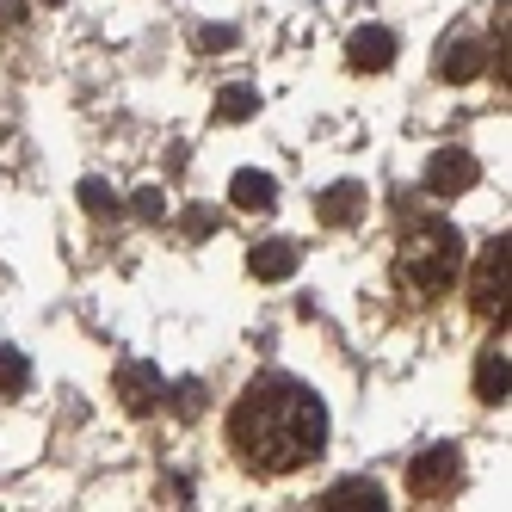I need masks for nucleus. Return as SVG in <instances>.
Instances as JSON below:
<instances>
[{"label":"nucleus","mask_w":512,"mask_h":512,"mask_svg":"<svg viewBox=\"0 0 512 512\" xmlns=\"http://www.w3.org/2000/svg\"><path fill=\"white\" fill-rule=\"evenodd\" d=\"M229 445L253 475H290L321 457L327 445V408L297 377H260L229 408Z\"/></svg>","instance_id":"nucleus-1"},{"label":"nucleus","mask_w":512,"mask_h":512,"mask_svg":"<svg viewBox=\"0 0 512 512\" xmlns=\"http://www.w3.org/2000/svg\"><path fill=\"white\" fill-rule=\"evenodd\" d=\"M463 272V235L445 223V216L432 210H408V223H401V241H395V278L401 290H414V297H445Z\"/></svg>","instance_id":"nucleus-2"},{"label":"nucleus","mask_w":512,"mask_h":512,"mask_svg":"<svg viewBox=\"0 0 512 512\" xmlns=\"http://www.w3.org/2000/svg\"><path fill=\"white\" fill-rule=\"evenodd\" d=\"M506 284H512V241L494 235L475 260V278H469V303L482 321H506Z\"/></svg>","instance_id":"nucleus-3"},{"label":"nucleus","mask_w":512,"mask_h":512,"mask_svg":"<svg viewBox=\"0 0 512 512\" xmlns=\"http://www.w3.org/2000/svg\"><path fill=\"white\" fill-rule=\"evenodd\" d=\"M457 482H463L457 445H432V451H420V457L408 463V494H414V500H451Z\"/></svg>","instance_id":"nucleus-4"},{"label":"nucleus","mask_w":512,"mask_h":512,"mask_svg":"<svg viewBox=\"0 0 512 512\" xmlns=\"http://www.w3.org/2000/svg\"><path fill=\"white\" fill-rule=\"evenodd\" d=\"M475 173H482V167H475L469 149H438L432 167H426V192H432V198H457V192L475 186Z\"/></svg>","instance_id":"nucleus-5"},{"label":"nucleus","mask_w":512,"mask_h":512,"mask_svg":"<svg viewBox=\"0 0 512 512\" xmlns=\"http://www.w3.org/2000/svg\"><path fill=\"white\" fill-rule=\"evenodd\" d=\"M118 395H124V408L130 414H155L161 401H167V383L155 377V364H118Z\"/></svg>","instance_id":"nucleus-6"},{"label":"nucleus","mask_w":512,"mask_h":512,"mask_svg":"<svg viewBox=\"0 0 512 512\" xmlns=\"http://www.w3.org/2000/svg\"><path fill=\"white\" fill-rule=\"evenodd\" d=\"M389 56H395V38H389L383 25H364V31H352L346 62L358 68V75H377V68H389Z\"/></svg>","instance_id":"nucleus-7"},{"label":"nucleus","mask_w":512,"mask_h":512,"mask_svg":"<svg viewBox=\"0 0 512 512\" xmlns=\"http://www.w3.org/2000/svg\"><path fill=\"white\" fill-rule=\"evenodd\" d=\"M482 44H475V38H445V44H438V81H475V75H482Z\"/></svg>","instance_id":"nucleus-8"},{"label":"nucleus","mask_w":512,"mask_h":512,"mask_svg":"<svg viewBox=\"0 0 512 512\" xmlns=\"http://www.w3.org/2000/svg\"><path fill=\"white\" fill-rule=\"evenodd\" d=\"M383 488L377 482H334L321 494V512H383Z\"/></svg>","instance_id":"nucleus-9"},{"label":"nucleus","mask_w":512,"mask_h":512,"mask_svg":"<svg viewBox=\"0 0 512 512\" xmlns=\"http://www.w3.org/2000/svg\"><path fill=\"white\" fill-rule=\"evenodd\" d=\"M247 272L260 278V284H284L290 272H297V247H290V241H266V247H253V253H247Z\"/></svg>","instance_id":"nucleus-10"},{"label":"nucleus","mask_w":512,"mask_h":512,"mask_svg":"<svg viewBox=\"0 0 512 512\" xmlns=\"http://www.w3.org/2000/svg\"><path fill=\"white\" fill-rule=\"evenodd\" d=\"M315 216H321L327 229H346V223H358V216H364V186H327Z\"/></svg>","instance_id":"nucleus-11"},{"label":"nucleus","mask_w":512,"mask_h":512,"mask_svg":"<svg viewBox=\"0 0 512 512\" xmlns=\"http://www.w3.org/2000/svg\"><path fill=\"white\" fill-rule=\"evenodd\" d=\"M475 395H482L488 408H500V401H506V352L500 346H488L482 358H475Z\"/></svg>","instance_id":"nucleus-12"},{"label":"nucleus","mask_w":512,"mask_h":512,"mask_svg":"<svg viewBox=\"0 0 512 512\" xmlns=\"http://www.w3.org/2000/svg\"><path fill=\"white\" fill-rule=\"evenodd\" d=\"M229 198H235L241 210H272L278 186H272V173H253V167H241V173H235V186H229Z\"/></svg>","instance_id":"nucleus-13"},{"label":"nucleus","mask_w":512,"mask_h":512,"mask_svg":"<svg viewBox=\"0 0 512 512\" xmlns=\"http://www.w3.org/2000/svg\"><path fill=\"white\" fill-rule=\"evenodd\" d=\"M216 112H223L229 124H241V118H253V112H260V93H247V87H229V93H223V105H216Z\"/></svg>","instance_id":"nucleus-14"},{"label":"nucleus","mask_w":512,"mask_h":512,"mask_svg":"<svg viewBox=\"0 0 512 512\" xmlns=\"http://www.w3.org/2000/svg\"><path fill=\"white\" fill-rule=\"evenodd\" d=\"M25 383H31V371H25V358H19V352L7 346V352H0V389H7V395H19Z\"/></svg>","instance_id":"nucleus-15"},{"label":"nucleus","mask_w":512,"mask_h":512,"mask_svg":"<svg viewBox=\"0 0 512 512\" xmlns=\"http://www.w3.org/2000/svg\"><path fill=\"white\" fill-rule=\"evenodd\" d=\"M81 198H87V210H112V192H105V186H93V179L81 186Z\"/></svg>","instance_id":"nucleus-16"}]
</instances>
